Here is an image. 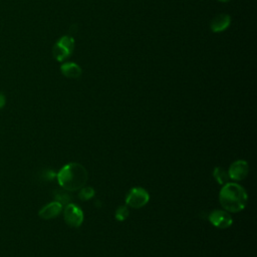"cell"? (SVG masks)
<instances>
[{
    "mask_svg": "<svg viewBox=\"0 0 257 257\" xmlns=\"http://www.w3.org/2000/svg\"><path fill=\"white\" fill-rule=\"evenodd\" d=\"M56 178L62 189L66 191H77L86 184L88 173L82 165L69 163L60 169L56 174Z\"/></svg>",
    "mask_w": 257,
    "mask_h": 257,
    "instance_id": "6da1fadb",
    "label": "cell"
},
{
    "mask_svg": "<svg viewBox=\"0 0 257 257\" xmlns=\"http://www.w3.org/2000/svg\"><path fill=\"white\" fill-rule=\"evenodd\" d=\"M219 201L225 211L237 213L246 207L248 196L242 186L228 182L219 193Z\"/></svg>",
    "mask_w": 257,
    "mask_h": 257,
    "instance_id": "7a4b0ae2",
    "label": "cell"
},
{
    "mask_svg": "<svg viewBox=\"0 0 257 257\" xmlns=\"http://www.w3.org/2000/svg\"><path fill=\"white\" fill-rule=\"evenodd\" d=\"M74 48V40L72 37L68 35H64L60 37L57 42L54 44L52 48L53 57L58 61H63L70 56L73 52Z\"/></svg>",
    "mask_w": 257,
    "mask_h": 257,
    "instance_id": "3957f363",
    "label": "cell"
},
{
    "mask_svg": "<svg viewBox=\"0 0 257 257\" xmlns=\"http://www.w3.org/2000/svg\"><path fill=\"white\" fill-rule=\"evenodd\" d=\"M149 200H150L149 193L141 187H136V188L131 189V191L126 195L125 204L128 207L139 209V208L146 206L148 204Z\"/></svg>",
    "mask_w": 257,
    "mask_h": 257,
    "instance_id": "277c9868",
    "label": "cell"
},
{
    "mask_svg": "<svg viewBox=\"0 0 257 257\" xmlns=\"http://www.w3.org/2000/svg\"><path fill=\"white\" fill-rule=\"evenodd\" d=\"M64 221L70 227L77 228L83 222V213L82 210L77 207L75 204H67L64 208L63 213Z\"/></svg>",
    "mask_w": 257,
    "mask_h": 257,
    "instance_id": "5b68a950",
    "label": "cell"
},
{
    "mask_svg": "<svg viewBox=\"0 0 257 257\" xmlns=\"http://www.w3.org/2000/svg\"><path fill=\"white\" fill-rule=\"evenodd\" d=\"M209 221L211 224L217 228L220 229H226L229 228L232 223L233 219L231 215L224 210H214L209 215Z\"/></svg>",
    "mask_w": 257,
    "mask_h": 257,
    "instance_id": "8992f818",
    "label": "cell"
},
{
    "mask_svg": "<svg viewBox=\"0 0 257 257\" xmlns=\"http://www.w3.org/2000/svg\"><path fill=\"white\" fill-rule=\"evenodd\" d=\"M248 172H249V166L247 162L243 160H238L231 164L228 171V175L230 179L235 181H240L247 177Z\"/></svg>",
    "mask_w": 257,
    "mask_h": 257,
    "instance_id": "52a82bcc",
    "label": "cell"
},
{
    "mask_svg": "<svg viewBox=\"0 0 257 257\" xmlns=\"http://www.w3.org/2000/svg\"><path fill=\"white\" fill-rule=\"evenodd\" d=\"M62 211V204L57 201H53L49 204H46L38 212V216L44 220H49L57 217Z\"/></svg>",
    "mask_w": 257,
    "mask_h": 257,
    "instance_id": "ba28073f",
    "label": "cell"
},
{
    "mask_svg": "<svg viewBox=\"0 0 257 257\" xmlns=\"http://www.w3.org/2000/svg\"><path fill=\"white\" fill-rule=\"evenodd\" d=\"M230 22H231V18L228 14H220L212 20L211 29L215 33L222 32L229 27Z\"/></svg>",
    "mask_w": 257,
    "mask_h": 257,
    "instance_id": "9c48e42d",
    "label": "cell"
},
{
    "mask_svg": "<svg viewBox=\"0 0 257 257\" xmlns=\"http://www.w3.org/2000/svg\"><path fill=\"white\" fill-rule=\"evenodd\" d=\"M61 73L68 78H78L81 75V68L74 62H65L60 66Z\"/></svg>",
    "mask_w": 257,
    "mask_h": 257,
    "instance_id": "30bf717a",
    "label": "cell"
},
{
    "mask_svg": "<svg viewBox=\"0 0 257 257\" xmlns=\"http://www.w3.org/2000/svg\"><path fill=\"white\" fill-rule=\"evenodd\" d=\"M213 176H214L216 182L220 185H225L230 180L228 172L222 167H216L213 171Z\"/></svg>",
    "mask_w": 257,
    "mask_h": 257,
    "instance_id": "8fae6325",
    "label": "cell"
},
{
    "mask_svg": "<svg viewBox=\"0 0 257 257\" xmlns=\"http://www.w3.org/2000/svg\"><path fill=\"white\" fill-rule=\"evenodd\" d=\"M95 194V191L92 187H82L78 193V197L82 201H88L91 198H93Z\"/></svg>",
    "mask_w": 257,
    "mask_h": 257,
    "instance_id": "7c38bea8",
    "label": "cell"
},
{
    "mask_svg": "<svg viewBox=\"0 0 257 257\" xmlns=\"http://www.w3.org/2000/svg\"><path fill=\"white\" fill-rule=\"evenodd\" d=\"M130 215L128 209L126 206H119L115 211V219L118 221H124Z\"/></svg>",
    "mask_w": 257,
    "mask_h": 257,
    "instance_id": "4fadbf2b",
    "label": "cell"
},
{
    "mask_svg": "<svg viewBox=\"0 0 257 257\" xmlns=\"http://www.w3.org/2000/svg\"><path fill=\"white\" fill-rule=\"evenodd\" d=\"M55 201H57V202H59L60 204H67L68 203V201H69V199H70V197H69V195L67 194V193H65V192H57L56 194H55Z\"/></svg>",
    "mask_w": 257,
    "mask_h": 257,
    "instance_id": "5bb4252c",
    "label": "cell"
},
{
    "mask_svg": "<svg viewBox=\"0 0 257 257\" xmlns=\"http://www.w3.org/2000/svg\"><path fill=\"white\" fill-rule=\"evenodd\" d=\"M5 104H6V96L3 92L0 91V109L3 108L5 106Z\"/></svg>",
    "mask_w": 257,
    "mask_h": 257,
    "instance_id": "9a60e30c",
    "label": "cell"
},
{
    "mask_svg": "<svg viewBox=\"0 0 257 257\" xmlns=\"http://www.w3.org/2000/svg\"><path fill=\"white\" fill-rule=\"evenodd\" d=\"M218 1H220V2H228L230 0H218Z\"/></svg>",
    "mask_w": 257,
    "mask_h": 257,
    "instance_id": "2e32d148",
    "label": "cell"
}]
</instances>
